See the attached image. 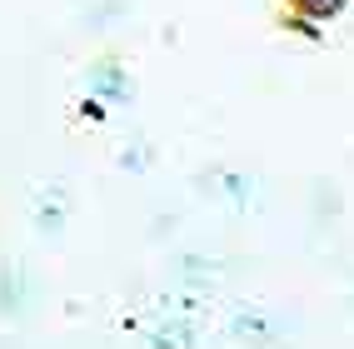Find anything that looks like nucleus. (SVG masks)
<instances>
[{
    "mask_svg": "<svg viewBox=\"0 0 354 349\" xmlns=\"http://www.w3.org/2000/svg\"><path fill=\"white\" fill-rule=\"evenodd\" d=\"M299 6H310L315 15H324V10H339V0H299Z\"/></svg>",
    "mask_w": 354,
    "mask_h": 349,
    "instance_id": "nucleus-1",
    "label": "nucleus"
}]
</instances>
